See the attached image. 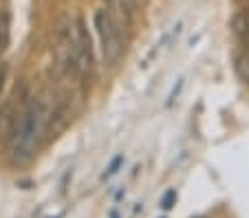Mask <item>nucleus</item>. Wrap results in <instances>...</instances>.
I'll use <instances>...</instances> for the list:
<instances>
[{
  "label": "nucleus",
  "instance_id": "nucleus-11",
  "mask_svg": "<svg viewBox=\"0 0 249 218\" xmlns=\"http://www.w3.org/2000/svg\"><path fill=\"white\" fill-rule=\"evenodd\" d=\"M181 88H183V80H179V82H177V86L172 88V93H170V97H168V106H172L174 97L179 95V90H181Z\"/></svg>",
  "mask_w": 249,
  "mask_h": 218
},
{
  "label": "nucleus",
  "instance_id": "nucleus-7",
  "mask_svg": "<svg viewBox=\"0 0 249 218\" xmlns=\"http://www.w3.org/2000/svg\"><path fill=\"white\" fill-rule=\"evenodd\" d=\"M9 38H11V22H9V14L2 11L0 14V55L7 51L9 47Z\"/></svg>",
  "mask_w": 249,
  "mask_h": 218
},
{
  "label": "nucleus",
  "instance_id": "nucleus-5",
  "mask_svg": "<svg viewBox=\"0 0 249 218\" xmlns=\"http://www.w3.org/2000/svg\"><path fill=\"white\" fill-rule=\"evenodd\" d=\"M108 14L117 20V24L122 27V31H126L130 27L132 18H135L137 7L141 5V0H104Z\"/></svg>",
  "mask_w": 249,
  "mask_h": 218
},
{
  "label": "nucleus",
  "instance_id": "nucleus-10",
  "mask_svg": "<svg viewBox=\"0 0 249 218\" xmlns=\"http://www.w3.org/2000/svg\"><path fill=\"white\" fill-rule=\"evenodd\" d=\"M174 203H177V190H168L163 194V199H161V207H163V209H172Z\"/></svg>",
  "mask_w": 249,
  "mask_h": 218
},
{
  "label": "nucleus",
  "instance_id": "nucleus-2",
  "mask_svg": "<svg viewBox=\"0 0 249 218\" xmlns=\"http://www.w3.org/2000/svg\"><path fill=\"white\" fill-rule=\"evenodd\" d=\"M95 31L102 47V60L108 68H113L124 55V35L117 20L108 14V9L95 11Z\"/></svg>",
  "mask_w": 249,
  "mask_h": 218
},
{
  "label": "nucleus",
  "instance_id": "nucleus-8",
  "mask_svg": "<svg viewBox=\"0 0 249 218\" xmlns=\"http://www.w3.org/2000/svg\"><path fill=\"white\" fill-rule=\"evenodd\" d=\"M236 71H238V75L243 77L245 82H249V42H247V47H245L243 55L236 60Z\"/></svg>",
  "mask_w": 249,
  "mask_h": 218
},
{
  "label": "nucleus",
  "instance_id": "nucleus-12",
  "mask_svg": "<svg viewBox=\"0 0 249 218\" xmlns=\"http://www.w3.org/2000/svg\"><path fill=\"white\" fill-rule=\"evenodd\" d=\"M5 75H7V68L0 64V90H2V84H5Z\"/></svg>",
  "mask_w": 249,
  "mask_h": 218
},
{
  "label": "nucleus",
  "instance_id": "nucleus-3",
  "mask_svg": "<svg viewBox=\"0 0 249 218\" xmlns=\"http://www.w3.org/2000/svg\"><path fill=\"white\" fill-rule=\"evenodd\" d=\"M55 62L60 71L69 77H80V64H77V51L73 42V24L66 22L60 27L55 38Z\"/></svg>",
  "mask_w": 249,
  "mask_h": 218
},
{
  "label": "nucleus",
  "instance_id": "nucleus-1",
  "mask_svg": "<svg viewBox=\"0 0 249 218\" xmlns=\"http://www.w3.org/2000/svg\"><path fill=\"white\" fill-rule=\"evenodd\" d=\"M49 113L40 100H31L24 104L14 121L9 133V154L14 163H24L36 154L42 133L47 130Z\"/></svg>",
  "mask_w": 249,
  "mask_h": 218
},
{
  "label": "nucleus",
  "instance_id": "nucleus-9",
  "mask_svg": "<svg viewBox=\"0 0 249 218\" xmlns=\"http://www.w3.org/2000/svg\"><path fill=\"white\" fill-rule=\"evenodd\" d=\"M122 163H124V157H122V154H117V157L110 161V166L106 168V172L102 174V179L106 181V179H110V176H115V174L119 172V168H122Z\"/></svg>",
  "mask_w": 249,
  "mask_h": 218
},
{
  "label": "nucleus",
  "instance_id": "nucleus-4",
  "mask_svg": "<svg viewBox=\"0 0 249 218\" xmlns=\"http://www.w3.org/2000/svg\"><path fill=\"white\" fill-rule=\"evenodd\" d=\"M73 42H75L77 64H80V80L93 77L95 53H93V40H90L89 27H86L84 18H75V22H73Z\"/></svg>",
  "mask_w": 249,
  "mask_h": 218
},
{
  "label": "nucleus",
  "instance_id": "nucleus-6",
  "mask_svg": "<svg viewBox=\"0 0 249 218\" xmlns=\"http://www.w3.org/2000/svg\"><path fill=\"white\" fill-rule=\"evenodd\" d=\"M231 34L236 38L249 42V9H240L238 14L231 18Z\"/></svg>",
  "mask_w": 249,
  "mask_h": 218
}]
</instances>
